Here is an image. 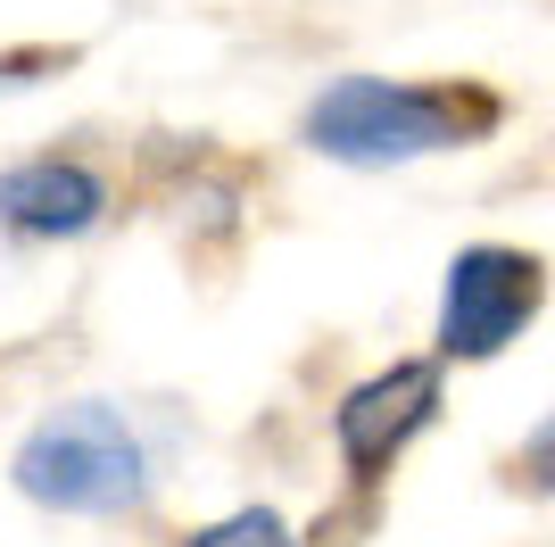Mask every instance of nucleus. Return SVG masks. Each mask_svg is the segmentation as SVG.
<instances>
[{"label":"nucleus","mask_w":555,"mask_h":547,"mask_svg":"<svg viewBox=\"0 0 555 547\" xmlns=\"http://www.w3.org/2000/svg\"><path fill=\"white\" fill-rule=\"evenodd\" d=\"M506 489H522V498H555V407L539 415L531 432H522V448L506 456Z\"/></svg>","instance_id":"obj_7"},{"label":"nucleus","mask_w":555,"mask_h":547,"mask_svg":"<svg viewBox=\"0 0 555 547\" xmlns=\"http://www.w3.org/2000/svg\"><path fill=\"white\" fill-rule=\"evenodd\" d=\"M9 489L59 523H141L158 506V448L125 398H59L17 432Z\"/></svg>","instance_id":"obj_2"},{"label":"nucleus","mask_w":555,"mask_h":547,"mask_svg":"<svg viewBox=\"0 0 555 547\" xmlns=\"http://www.w3.org/2000/svg\"><path fill=\"white\" fill-rule=\"evenodd\" d=\"M440 398H448L440 357H390V365H373L365 382H348L332 398V456H340V473L357 489L390 481L406 465V448L440 423Z\"/></svg>","instance_id":"obj_4"},{"label":"nucleus","mask_w":555,"mask_h":547,"mask_svg":"<svg viewBox=\"0 0 555 547\" xmlns=\"http://www.w3.org/2000/svg\"><path fill=\"white\" fill-rule=\"evenodd\" d=\"M498 125H506V100L489 84L348 67L307 91L299 150L324 166H348V175H390V166H423L448 150H481Z\"/></svg>","instance_id":"obj_1"},{"label":"nucleus","mask_w":555,"mask_h":547,"mask_svg":"<svg viewBox=\"0 0 555 547\" xmlns=\"http://www.w3.org/2000/svg\"><path fill=\"white\" fill-rule=\"evenodd\" d=\"M59 67H67V50H0V91H25Z\"/></svg>","instance_id":"obj_8"},{"label":"nucleus","mask_w":555,"mask_h":547,"mask_svg":"<svg viewBox=\"0 0 555 547\" xmlns=\"http://www.w3.org/2000/svg\"><path fill=\"white\" fill-rule=\"evenodd\" d=\"M175 547H307L299 523L282 514V506L249 498V506H224V514H208V523H191Z\"/></svg>","instance_id":"obj_6"},{"label":"nucleus","mask_w":555,"mask_h":547,"mask_svg":"<svg viewBox=\"0 0 555 547\" xmlns=\"http://www.w3.org/2000/svg\"><path fill=\"white\" fill-rule=\"evenodd\" d=\"M547 307V257L514 241H464L440 274L431 307V357L440 365H489L506 357Z\"/></svg>","instance_id":"obj_3"},{"label":"nucleus","mask_w":555,"mask_h":547,"mask_svg":"<svg viewBox=\"0 0 555 547\" xmlns=\"http://www.w3.org/2000/svg\"><path fill=\"white\" fill-rule=\"evenodd\" d=\"M116 216V175L83 150H25L0 166V232L17 250H75L108 232Z\"/></svg>","instance_id":"obj_5"}]
</instances>
